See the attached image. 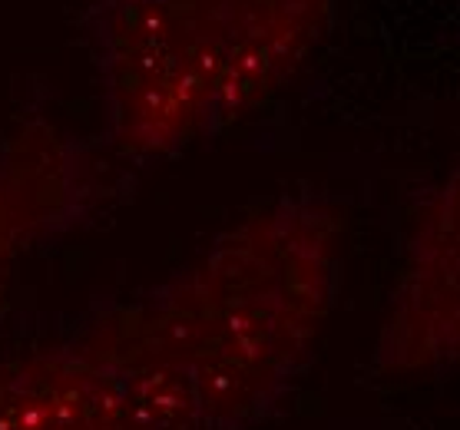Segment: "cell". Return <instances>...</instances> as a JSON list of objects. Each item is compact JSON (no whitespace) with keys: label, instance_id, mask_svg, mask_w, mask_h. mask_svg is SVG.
Segmentation results:
<instances>
[{"label":"cell","instance_id":"6da1fadb","mask_svg":"<svg viewBox=\"0 0 460 430\" xmlns=\"http://www.w3.org/2000/svg\"><path fill=\"white\" fill-rule=\"evenodd\" d=\"M345 215L298 189L66 335L149 430H252L295 391L335 312Z\"/></svg>","mask_w":460,"mask_h":430},{"label":"cell","instance_id":"7a4b0ae2","mask_svg":"<svg viewBox=\"0 0 460 430\" xmlns=\"http://www.w3.org/2000/svg\"><path fill=\"white\" fill-rule=\"evenodd\" d=\"M103 143L159 159L209 139L292 80L332 31L338 0H76Z\"/></svg>","mask_w":460,"mask_h":430},{"label":"cell","instance_id":"3957f363","mask_svg":"<svg viewBox=\"0 0 460 430\" xmlns=\"http://www.w3.org/2000/svg\"><path fill=\"white\" fill-rule=\"evenodd\" d=\"M113 196L90 139L50 119H27L0 139V298L37 249L80 229Z\"/></svg>","mask_w":460,"mask_h":430},{"label":"cell","instance_id":"277c9868","mask_svg":"<svg viewBox=\"0 0 460 430\" xmlns=\"http://www.w3.org/2000/svg\"><path fill=\"white\" fill-rule=\"evenodd\" d=\"M457 169L424 189L401 272L375 341V367L391 378L444 374L460 351Z\"/></svg>","mask_w":460,"mask_h":430},{"label":"cell","instance_id":"5b68a950","mask_svg":"<svg viewBox=\"0 0 460 430\" xmlns=\"http://www.w3.org/2000/svg\"><path fill=\"white\" fill-rule=\"evenodd\" d=\"M0 430H149L66 338L0 361Z\"/></svg>","mask_w":460,"mask_h":430}]
</instances>
